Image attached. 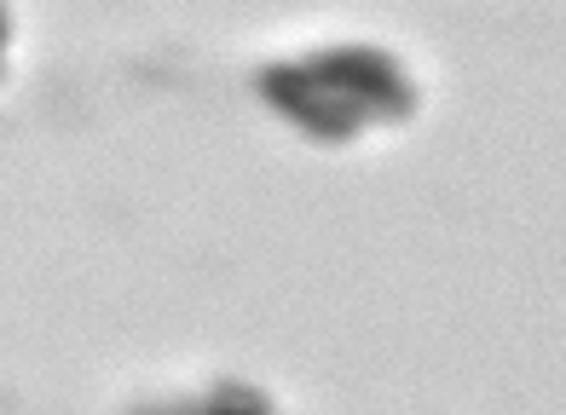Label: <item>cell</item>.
<instances>
[{"label": "cell", "instance_id": "7a4b0ae2", "mask_svg": "<svg viewBox=\"0 0 566 415\" xmlns=\"http://www.w3.org/2000/svg\"><path fill=\"white\" fill-rule=\"evenodd\" d=\"M0 46H7V18H0Z\"/></svg>", "mask_w": 566, "mask_h": 415}, {"label": "cell", "instance_id": "6da1fadb", "mask_svg": "<svg viewBox=\"0 0 566 415\" xmlns=\"http://www.w3.org/2000/svg\"><path fill=\"white\" fill-rule=\"evenodd\" d=\"M266 93L283 98V110H290L295 121L318 127V134H329V139H347L353 127H365L376 116H399L410 104L394 64L376 58V52H342V58L290 70V87L266 82Z\"/></svg>", "mask_w": 566, "mask_h": 415}]
</instances>
